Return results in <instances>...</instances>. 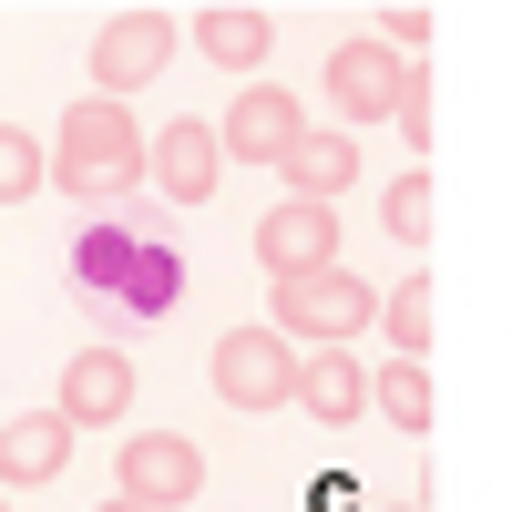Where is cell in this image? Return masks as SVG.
<instances>
[{"mask_svg":"<svg viewBox=\"0 0 512 512\" xmlns=\"http://www.w3.org/2000/svg\"><path fill=\"white\" fill-rule=\"evenodd\" d=\"M369 41L390 62H420V41H431V11H420V0H400V11H369Z\"/></svg>","mask_w":512,"mask_h":512,"instance_id":"21","label":"cell"},{"mask_svg":"<svg viewBox=\"0 0 512 512\" xmlns=\"http://www.w3.org/2000/svg\"><path fill=\"white\" fill-rule=\"evenodd\" d=\"M297 400H308L328 431H349V420H369V369L349 349H308L297 359Z\"/></svg>","mask_w":512,"mask_h":512,"instance_id":"14","label":"cell"},{"mask_svg":"<svg viewBox=\"0 0 512 512\" xmlns=\"http://www.w3.org/2000/svg\"><path fill=\"white\" fill-rule=\"evenodd\" d=\"M41 195V134L0 123V205H31Z\"/></svg>","mask_w":512,"mask_h":512,"instance_id":"19","label":"cell"},{"mask_svg":"<svg viewBox=\"0 0 512 512\" xmlns=\"http://www.w3.org/2000/svg\"><path fill=\"white\" fill-rule=\"evenodd\" d=\"M379 123H400L410 144H431V72H420V62H400V82H390V113H379Z\"/></svg>","mask_w":512,"mask_h":512,"instance_id":"20","label":"cell"},{"mask_svg":"<svg viewBox=\"0 0 512 512\" xmlns=\"http://www.w3.org/2000/svg\"><path fill=\"white\" fill-rule=\"evenodd\" d=\"M216 185H226L216 123H205V113H175V123H154V144H144V195H164V205H205Z\"/></svg>","mask_w":512,"mask_h":512,"instance_id":"6","label":"cell"},{"mask_svg":"<svg viewBox=\"0 0 512 512\" xmlns=\"http://www.w3.org/2000/svg\"><path fill=\"white\" fill-rule=\"evenodd\" d=\"M379 226H390L400 246H431V175H400L390 195H379Z\"/></svg>","mask_w":512,"mask_h":512,"instance_id":"18","label":"cell"},{"mask_svg":"<svg viewBox=\"0 0 512 512\" xmlns=\"http://www.w3.org/2000/svg\"><path fill=\"white\" fill-rule=\"evenodd\" d=\"M390 512H420V502H390Z\"/></svg>","mask_w":512,"mask_h":512,"instance_id":"24","label":"cell"},{"mask_svg":"<svg viewBox=\"0 0 512 512\" xmlns=\"http://www.w3.org/2000/svg\"><path fill=\"white\" fill-rule=\"evenodd\" d=\"M41 185H62L82 216L113 205L123 185H144V134H134V113L103 103V93H82V103L62 113V144H41Z\"/></svg>","mask_w":512,"mask_h":512,"instance_id":"2","label":"cell"},{"mask_svg":"<svg viewBox=\"0 0 512 512\" xmlns=\"http://www.w3.org/2000/svg\"><path fill=\"white\" fill-rule=\"evenodd\" d=\"M175 11H154V0H144V11H113L103 31H93V93L103 103H123V93H144V82L164 72V62H175Z\"/></svg>","mask_w":512,"mask_h":512,"instance_id":"5","label":"cell"},{"mask_svg":"<svg viewBox=\"0 0 512 512\" xmlns=\"http://www.w3.org/2000/svg\"><path fill=\"white\" fill-rule=\"evenodd\" d=\"M379 318H390V359H431V277H400Z\"/></svg>","mask_w":512,"mask_h":512,"instance_id":"17","label":"cell"},{"mask_svg":"<svg viewBox=\"0 0 512 512\" xmlns=\"http://www.w3.org/2000/svg\"><path fill=\"white\" fill-rule=\"evenodd\" d=\"M103 512H144V502H123V492H113V502H103Z\"/></svg>","mask_w":512,"mask_h":512,"instance_id":"23","label":"cell"},{"mask_svg":"<svg viewBox=\"0 0 512 512\" xmlns=\"http://www.w3.org/2000/svg\"><path fill=\"white\" fill-rule=\"evenodd\" d=\"M62 277L82 287V308H103L113 328H154V318H175V297H185V246L144 205V185H123L113 205H93V216L72 226Z\"/></svg>","mask_w":512,"mask_h":512,"instance_id":"1","label":"cell"},{"mask_svg":"<svg viewBox=\"0 0 512 512\" xmlns=\"http://www.w3.org/2000/svg\"><path fill=\"white\" fill-rule=\"evenodd\" d=\"M297 134H308V103L277 93V82H246V93L226 103V123H216V154L226 164H267V175H277Z\"/></svg>","mask_w":512,"mask_h":512,"instance_id":"8","label":"cell"},{"mask_svg":"<svg viewBox=\"0 0 512 512\" xmlns=\"http://www.w3.org/2000/svg\"><path fill=\"white\" fill-rule=\"evenodd\" d=\"M308 512H359V472H318L308 482Z\"/></svg>","mask_w":512,"mask_h":512,"instance_id":"22","label":"cell"},{"mask_svg":"<svg viewBox=\"0 0 512 512\" xmlns=\"http://www.w3.org/2000/svg\"><path fill=\"white\" fill-rule=\"evenodd\" d=\"M277 175H287V195H308V205L349 195V185H359V134H338V123H328V134H297Z\"/></svg>","mask_w":512,"mask_h":512,"instance_id":"15","label":"cell"},{"mask_svg":"<svg viewBox=\"0 0 512 512\" xmlns=\"http://www.w3.org/2000/svg\"><path fill=\"white\" fill-rule=\"evenodd\" d=\"M62 472H72V420L62 410L0 420V492H31V482H62Z\"/></svg>","mask_w":512,"mask_h":512,"instance_id":"11","label":"cell"},{"mask_svg":"<svg viewBox=\"0 0 512 512\" xmlns=\"http://www.w3.org/2000/svg\"><path fill=\"white\" fill-rule=\"evenodd\" d=\"M369 410L390 420L400 441H420V431H431V369H420V359H390V369H369Z\"/></svg>","mask_w":512,"mask_h":512,"instance_id":"16","label":"cell"},{"mask_svg":"<svg viewBox=\"0 0 512 512\" xmlns=\"http://www.w3.org/2000/svg\"><path fill=\"white\" fill-rule=\"evenodd\" d=\"M379 318V287L349 267H318V277H277L267 287V328L287 349H349V338Z\"/></svg>","mask_w":512,"mask_h":512,"instance_id":"3","label":"cell"},{"mask_svg":"<svg viewBox=\"0 0 512 512\" xmlns=\"http://www.w3.org/2000/svg\"><path fill=\"white\" fill-rule=\"evenodd\" d=\"M113 482H123V502H144V512H185L205 492V451L175 441V431H144V441L113 451Z\"/></svg>","mask_w":512,"mask_h":512,"instance_id":"9","label":"cell"},{"mask_svg":"<svg viewBox=\"0 0 512 512\" xmlns=\"http://www.w3.org/2000/svg\"><path fill=\"white\" fill-rule=\"evenodd\" d=\"M134 379H144V359H123V349H72L52 410L72 420V431H113V420H134Z\"/></svg>","mask_w":512,"mask_h":512,"instance_id":"10","label":"cell"},{"mask_svg":"<svg viewBox=\"0 0 512 512\" xmlns=\"http://www.w3.org/2000/svg\"><path fill=\"white\" fill-rule=\"evenodd\" d=\"M318 82H328V103L349 113V123H379V113H390V82H400V62L379 52L369 31H349V41L328 52V72H318ZM349 123H338V134H349Z\"/></svg>","mask_w":512,"mask_h":512,"instance_id":"12","label":"cell"},{"mask_svg":"<svg viewBox=\"0 0 512 512\" xmlns=\"http://www.w3.org/2000/svg\"><path fill=\"white\" fill-rule=\"evenodd\" d=\"M185 31H195V52L216 62V72H256V62H267V41H277V21L246 11V0H205Z\"/></svg>","mask_w":512,"mask_h":512,"instance_id":"13","label":"cell"},{"mask_svg":"<svg viewBox=\"0 0 512 512\" xmlns=\"http://www.w3.org/2000/svg\"><path fill=\"white\" fill-rule=\"evenodd\" d=\"M256 267H267V287H277V277H318V267H338V205L277 195L267 216H256Z\"/></svg>","mask_w":512,"mask_h":512,"instance_id":"7","label":"cell"},{"mask_svg":"<svg viewBox=\"0 0 512 512\" xmlns=\"http://www.w3.org/2000/svg\"><path fill=\"white\" fill-rule=\"evenodd\" d=\"M216 400L246 410V420L287 410V400H297V349H287L277 328H226V338H216Z\"/></svg>","mask_w":512,"mask_h":512,"instance_id":"4","label":"cell"},{"mask_svg":"<svg viewBox=\"0 0 512 512\" xmlns=\"http://www.w3.org/2000/svg\"><path fill=\"white\" fill-rule=\"evenodd\" d=\"M0 512H11V502H0Z\"/></svg>","mask_w":512,"mask_h":512,"instance_id":"25","label":"cell"}]
</instances>
